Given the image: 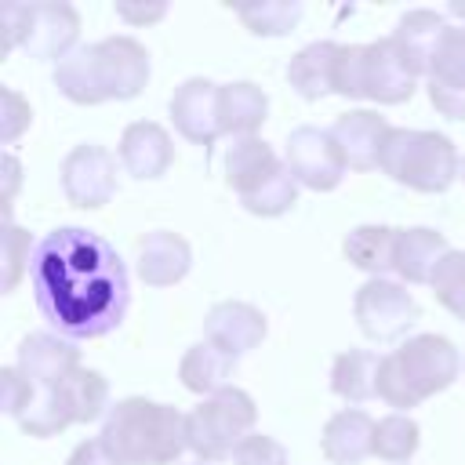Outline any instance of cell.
<instances>
[{"instance_id": "cell-1", "label": "cell", "mask_w": 465, "mask_h": 465, "mask_svg": "<svg viewBox=\"0 0 465 465\" xmlns=\"http://www.w3.org/2000/svg\"><path fill=\"white\" fill-rule=\"evenodd\" d=\"M29 287L40 316L65 341L116 331L131 305L124 258L109 240L80 225H62L36 240Z\"/></svg>"}, {"instance_id": "cell-2", "label": "cell", "mask_w": 465, "mask_h": 465, "mask_svg": "<svg viewBox=\"0 0 465 465\" xmlns=\"http://www.w3.org/2000/svg\"><path fill=\"white\" fill-rule=\"evenodd\" d=\"M149 84V51L134 36H105L54 65V87L76 105L127 102Z\"/></svg>"}, {"instance_id": "cell-3", "label": "cell", "mask_w": 465, "mask_h": 465, "mask_svg": "<svg viewBox=\"0 0 465 465\" xmlns=\"http://www.w3.org/2000/svg\"><path fill=\"white\" fill-rule=\"evenodd\" d=\"M98 440L116 465H171L189 450L185 414L145 396H127L109 407Z\"/></svg>"}, {"instance_id": "cell-4", "label": "cell", "mask_w": 465, "mask_h": 465, "mask_svg": "<svg viewBox=\"0 0 465 465\" xmlns=\"http://www.w3.org/2000/svg\"><path fill=\"white\" fill-rule=\"evenodd\" d=\"M461 371V356L454 341L443 334H414L389 356H381V374H378V396L396 407V414L425 403L429 396L443 392L454 385Z\"/></svg>"}, {"instance_id": "cell-5", "label": "cell", "mask_w": 465, "mask_h": 465, "mask_svg": "<svg viewBox=\"0 0 465 465\" xmlns=\"http://www.w3.org/2000/svg\"><path fill=\"white\" fill-rule=\"evenodd\" d=\"M418 69L403 54V47L385 36L374 44H341L334 94L341 98H371L378 105H400L414 94Z\"/></svg>"}, {"instance_id": "cell-6", "label": "cell", "mask_w": 465, "mask_h": 465, "mask_svg": "<svg viewBox=\"0 0 465 465\" xmlns=\"http://www.w3.org/2000/svg\"><path fill=\"white\" fill-rule=\"evenodd\" d=\"M225 182L258 218H280L298 203V182L262 138H236L225 149Z\"/></svg>"}, {"instance_id": "cell-7", "label": "cell", "mask_w": 465, "mask_h": 465, "mask_svg": "<svg viewBox=\"0 0 465 465\" xmlns=\"http://www.w3.org/2000/svg\"><path fill=\"white\" fill-rule=\"evenodd\" d=\"M381 171L414 193H447L450 182L461 178V160L454 142L440 131L392 127L381 153Z\"/></svg>"}, {"instance_id": "cell-8", "label": "cell", "mask_w": 465, "mask_h": 465, "mask_svg": "<svg viewBox=\"0 0 465 465\" xmlns=\"http://www.w3.org/2000/svg\"><path fill=\"white\" fill-rule=\"evenodd\" d=\"M254 421H258L254 400L243 389L229 385L200 400L185 414V443L196 454V461H222L236 454V447L251 436Z\"/></svg>"}, {"instance_id": "cell-9", "label": "cell", "mask_w": 465, "mask_h": 465, "mask_svg": "<svg viewBox=\"0 0 465 465\" xmlns=\"http://www.w3.org/2000/svg\"><path fill=\"white\" fill-rule=\"evenodd\" d=\"M4 47H22L36 62H62L76 51L80 15L69 4H7L4 11Z\"/></svg>"}, {"instance_id": "cell-10", "label": "cell", "mask_w": 465, "mask_h": 465, "mask_svg": "<svg viewBox=\"0 0 465 465\" xmlns=\"http://www.w3.org/2000/svg\"><path fill=\"white\" fill-rule=\"evenodd\" d=\"M352 316L371 341H396L418 323V302L403 283L378 276L356 291Z\"/></svg>"}, {"instance_id": "cell-11", "label": "cell", "mask_w": 465, "mask_h": 465, "mask_svg": "<svg viewBox=\"0 0 465 465\" xmlns=\"http://www.w3.org/2000/svg\"><path fill=\"white\" fill-rule=\"evenodd\" d=\"M283 160L294 174L298 185L312 189V193H331L341 185L345 178V156L334 142L331 131L323 127H312V124H302L287 134V149H283Z\"/></svg>"}, {"instance_id": "cell-12", "label": "cell", "mask_w": 465, "mask_h": 465, "mask_svg": "<svg viewBox=\"0 0 465 465\" xmlns=\"http://www.w3.org/2000/svg\"><path fill=\"white\" fill-rule=\"evenodd\" d=\"M62 189L73 207H84V211L105 207L116 193V156L94 142L69 149L62 160Z\"/></svg>"}, {"instance_id": "cell-13", "label": "cell", "mask_w": 465, "mask_h": 465, "mask_svg": "<svg viewBox=\"0 0 465 465\" xmlns=\"http://www.w3.org/2000/svg\"><path fill=\"white\" fill-rule=\"evenodd\" d=\"M429 102L447 120H465V25H447L429 62Z\"/></svg>"}, {"instance_id": "cell-14", "label": "cell", "mask_w": 465, "mask_h": 465, "mask_svg": "<svg viewBox=\"0 0 465 465\" xmlns=\"http://www.w3.org/2000/svg\"><path fill=\"white\" fill-rule=\"evenodd\" d=\"M171 120H174L182 138H189L193 145H203V153H207L214 145V138L222 134V127H218V84L193 76L182 87H174Z\"/></svg>"}, {"instance_id": "cell-15", "label": "cell", "mask_w": 465, "mask_h": 465, "mask_svg": "<svg viewBox=\"0 0 465 465\" xmlns=\"http://www.w3.org/2000/svg\"><path fill=\"white\" fill-rule=\"evenodd\" d=\"M389 131L392 127L374 109H349L331 127V134H334V142H338V149H341V156H345V163L352 171L381 167V153H385Z\"/></svg>"}, {"instance_id": "cell-16", "label": "cell", "mask_w": 465, "mask_h": 465, "mask_svg": "<svg viewBox=\"0 0 465 465\" xmlns=\"http://www.w3.org/2000/svg\"><path fill=\"white\" fill-rule=\"evenodd\" d=\"M203 334L211 345L225 349L229 356H247L251 349L262 345L265 338V316L262 309L247 305V302H218L207 320H203Z\"/></svg>"}, {"instance_id": "cell-17", "label": "cell", "mask_w": 465, "mask_h": 465, "mask_svg": "<svg viewBox=\"0 0 465 465\" xmlns=\"http://www.w3.org/2000/svg\"><path fill=\"white\" fill-rule=\"evenodd\" d=\"M18 374L29 385H62L76 367H80V352L73 349V341H65L62 334H29L18 345Z\"/></svg>"}, {"instance_id": "cell-18", "label": "cell", "mask_w": 465, "mask_h": 465, "mask_svg": "<svg viewBox=\"0 0 465 465\" xmlns=\"http://www.w3.org/2000/svg\"><path fill=\"white\" fill-rule=\"evenodd\" d=\"M174 160V145H171V134L153 124V120H134L124 127L120 134V163L127 174L149 182V178H160Z\"/></svg>"}, {"instance_id": "cell-19", "label": "cell", "mask_w": 465, "mask_h": 465, "mask_svg": "<svg viewBox=\"0 0 465 465\" xmlns=\"http://www.w3.org/2000/svg\"><path fill=\"white\" fill-rule=\"evenodd\" d=\"M447 254H450V243L443 232H436L429 225L400 229L396 251H392V272L407 283H432V276Z\"/></svg>"}, {"instance_id": "cell-20", "label": "cell", "mask_w": 465, "mask_h": 465, "mask_svg": "<svg viewBox=\"0 0 465 465\" xmlns=\"http://www.w3.org/2000/svg\"><path fill=\"white\" fill-rule=\"evenodd\" d=\"M374 429L378 421L367 411L345 407L323 425L320 450L331 465H360L367 454H374Z\"/></svg>"}, {"instance_id": "cell-21", "label": "cell", "mask_w": 465, "mask_h": 465, "mask_svg": "<svg viewBox=\"0 0 465 465\" xmlns=\"http://www.w3.org/2000/svg\"><path fill=\"white\" fill-rule=\"evenodd\" d=\"M189 265H193V247L185 243V236L171 229H156L138 240V276L149 287L178 283L189 272Z\"/></svg>"}, {"instance_id": "cell-22", "label": "cell", "mask_w": 465, "mask_h": 465, "mask_svg": "<svg viewBox=\"0 0 465 465\" xmlns=\"http://www.w3.org/2000/svg\"><path fill=\"white\" fill-rule=\"evenodd\" d=\"M338 58H341V44H334V40H316V44L302 47V51L287 62V84H291L305 102H320V98L334 94Z\"/></svg>"}, {"instance_id": "cell-23", "label": "cell", "mask_w": 465, "mask_h": 465, "mask_svg": "<svg viewBox=\"0 0 465 465\" xmlns=\"http://www.w3.org/2000/svg\"><path fill=\"white\" fill-rule=\"evenodd\" d=\"M265 113H269V98L262 87H254L247 80L218 84V127L232 142L236 138H258Z\"/></svg>"}, {"instance_id": "cell-24", "label": "cell", "mask_w": 465, "mask_h": 465, "mask_svg": "<svg viewBox=\"0 0 465 465\" xmlns=\"http://www.w3.org/2000/svg\"><path fill=\"white\" fill-rule=\"evenodd\" d=\"M232 371H236V356H229L225 349L211 345L207 338L196 341V345L182 356V363H178L182 385H185L189 392H200L203 400L214 396V392H222V389H229Z\"/></svg>"}, {"instance_id": "cell-25", "label": "cell", "mask_w": 465, "mask_h": 465, "mask_svg": "<svg viewBox=\"0 0 465 465\" xmlns=\"http://www.w3.org/2000/svg\"><path fill=\"white\" fill-rule=\"evenodd\" d=\"M450 22L440 15V11H429V7H418V11H407L396 29H392V40L403 47V54L411 58V65L418 69V76H429V62H432V51L443 36Z\"/></svg>"}, {"instance_id": "cell-26", "label": "cell", "mask_w": 465, "mask_h": 465, "mask_svg": "<svg viewBox=\"0 0 465 465\" xmlns=\"http://www.w3.org/2000/svg\"><path fill=\"white\" fill-rule=\"evenodd\" d=\"M378 374H381V356L367 349H345L331 363V389L349 403H367L371 396H378Z\"/></svg>"}, {"instance_id": "cell-27", "label": "cell", "mask_w": 465, "mask_h": 465, "mask_svg": "<svg viewBox=\"0 0 465 465\" xmlns=\"http://www.w3.org/2000/svg\"><path fill=\"white\" fill-rule=\"evenodd\" d=\"M396 232H400V229H392V225H356V229L345 236L341 251H345V258H349L356 269H363V272H371V280H378V276L392 272Z\"/></svg>"}, {"instance_id": "cell-28", "label": "cell", "mask_w": 465, "mask_h": 465, "mask_svg": "<svg viewBox=\"0 0 465 465\" xmlns=\"http://www.w3.org/2000/svg\"><path fill=\"white\" fill-rule=\"evenodd\" d=\"M15 421L22 425V432L44 440V436H54V432L69 429L76 418H73V407H69L62 385H40V389L33 385V396H29V403L22 407V414Z\"/></svg>"}, {"instance_id": "cell-29", "label": "cell", "mask_w": 465, "mask_h": 465, "mask_svg": "<svg viewBox=\"0 0 465 465\" xmlns=\"http://www.w3.org/2000/svg\"><path fill=\"white\" fill-rule=\"evenodd\" d=\"M62 389H65V400H69L76 421H94L109 407V381L91 367H76L62 381Z\"/></svg>"}, {"instance_id": "cell-30", "label": "cell", "mask_w": 465, "mask_h": 465, "mask_svg": "<svg viewBox=\"0 0 465 465\" xmlns=\"http://www.w3.org/2000/svg\"><path fill=\"white\" fill-rule=\"evenodd\" d=\"M236 15L254 36H287L302 18V4L298 0H262V4L236 7Z\"/></svg>"}, {"instance_id": "cell-31", "label": "cell", "mask_w": 465, "mask_h": 465, "mask_svg": "<svg viewBox=\"0 0 465 465\" xmlns=\"http://www.w3.org/2000/svg\"><path fill=\"white\" fill-rule=\"evenodd\" d=\"M418 440H421V429L411 414H385L374 429V454L381 461L400 465L418 450Z\"/></svg>"}, {"instance_id": "cell-32", "label": "cell", "mask_w": 465, "mask_h": 465, "mask_svg": "<svg viewBox=\"0 0 465 465\" xmlns=\"http://www.w3.org/2000/svg\"><path fill=\"white\" fill-rule=\"evenodd\" d=\"M432 294H436V302L450 312V316H458L461 323H465V251H450L443 262H440V269H436V276H432Z\"/></svg>"}, {"instance_id": "cell-33", "label": "cell", "mask_w": 465, "mask_h": 465, "mask_svg": "<svg viewBox=\"0 0 465 465\" xmlns=\"http://www.w3.org/2000/svg\"><path fill=\"white\" fill-rule=\"evenodd\" d=\"M33 251H36V243L29 240V232L22 225L7 222L4 225V291H15L18 280L29 272Z\"/></svg>"}, {"instance_id": "cell-34", "label": "cell", "mask_w": 465, "mask_h": 465, "mask_svg": "<svg viewBox=\"0 0 465 465\" xmlns=\"http://www.w3.org/2000/svg\"><path fill=\"white\" fill-rule=\"evenodd\" d=\"M232 465H287V450L280 440L265 436V432H251L236 454H232Z\"/></svg>"}, {"instance_id": "cell-35", "label": "cell", "mask_w": 465, "mask_h": 465, "mask_svg": "<svg viewBox=\"0 0 465 465\" xmlns=\"http://www.w3.org/2000/svg\"><path fill=\"white\" fill-rule=\"evenodd\" d=\"M29 120H33V109H29V102L18 94V91H11V87H4V124H0V138L11 145L25 127H29Z\"/></svg>"}, {"instance_id": "cell-36", "label": "cell", "mask_w": 465, "mask_h": 465, "mask_svg": "<svg viewBox=\"0 0 465 465\" xmlns=\"http://www.w3.org/2000/svg\"><path fill=\"white\" fill-rule=\"evenodd\" d=\"M0 385H4V411H7L11 418H18L22 407L29 403V396H33V385L18 374V367H4V371H0Z\"/></svg>"}, {"instance_id": "cell-37", "label": "cell", "mask_w": 465, "mask_h": 465, "mask_svg": "<svg viewBox=\"0 0 465 465\" xmlns=\"http://www.w3.org/2000/svg\"><path fill=\"white\" fill-rule=\"evenodd\" d=\"M65 465H116L113 458H109V450H105V443L94 436V440H84L73 454H69V461Z\"/></svg>"}, {"instance_id": "cell-38", "label": "cell", "mask_w": 465, "mask_h": 465, "mask_svg": "<svg viewBox=\"0 0 465 465\" xmlns=\"http://www.w3.org/2000/svg\"><path fill=\"white\" fill-rule=\"evenodd\" d=\"M116 15L124 18V22H156V18H163L167 15V7L163 4H153V7H131V4H116Z\"/></svg>"}, {"instance_id": "cell-39", "label": "cell", "mask_w": 465, "mask_h": 465, "mask_svg": "<svg viewBox=\"0 0 465 465\" xmlns=\"http://www.w3.org/2000/svg\"><path fill=\"white\" fill-rule=\"evenodd\" d=\"M18 160L7 153L4 156V178H7V193H4V207H7V218H11V200H15V189H18Z\"/></svg>"}, {"instance_id": "cell-40", "label": "cell", "mask_w": 465, "mask_h": 465, "mask_svg": "<svg viewBox=\"0 0 465 465\" xmlns=\"http://www.w3.org/2000/svg\"><path fill=\"white\" fill-rule=\"evenodd\" d=\"M447 11H450V15H461V18H465V4H461V0H454V4L447 7Z\"/></svg>"}, {"instance_id": "cell-41", "label": "cell", "mask_w": 465, "mask_h": 465, "mask_svg": "<svg viewBox=\"0 0 465 465\" xmlns=\"http://www.w3.org/2000/svg\"><path fill=\"white\" fill-rule=\"evenodd\" d=\"M189 465H211V461H189Z\"/></svg>"}, {"instance_id": "cell-42", "label": "cell", "mask_w": 465, "mask_h": 465, "mask_svg": "<svg viewBox=\"0 0 465 465\" xmlns=\"http://www.w3.org/2000/svg\"><path fill=\"white\" fill-rule=\"evenodd\" d=\"M461 178H465V160H461Z\"/></svg>"}]
</instances>
